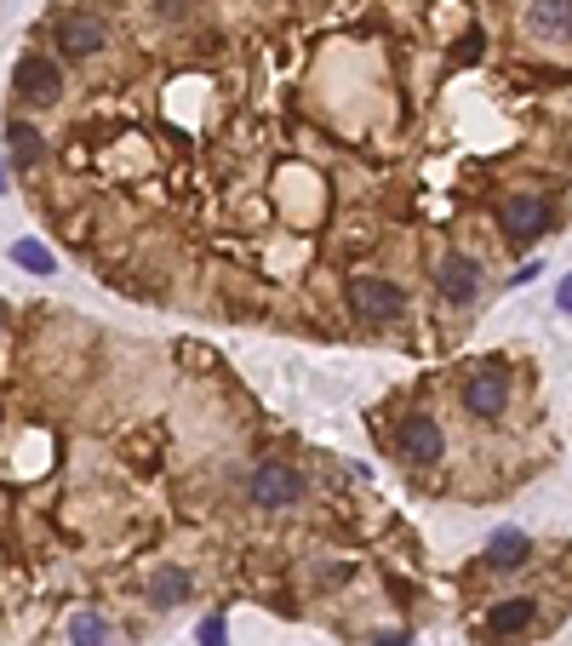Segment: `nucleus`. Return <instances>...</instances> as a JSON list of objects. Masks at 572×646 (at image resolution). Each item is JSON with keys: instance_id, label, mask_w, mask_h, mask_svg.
<instances>
[{"instance_id": "1", "label": "nucleus", "mask_w": 572, "mask_h": 646, "mask_svg": "<svg viewBox=\"0 0 572 646\" xmlns=\"http://www.w3.org/2000/svg\"><path fill=\"white\" fill-rule=\"evenodd\" d=\"M550 223H555V207H550V195H538V189H521L498 207V229L510 235V241H538V235H550Z\"/></svg>"}, {"instance_id": "2", "label": "nucleus", "mask_w": 572, "mask_h": 646, "mask_svg": "<svg viewBox=\"0 0 572 646\" xmlns=\"http://www.w3.org/2000/svg\"><path fill=\"white\" fill-rule=\"evenodd\" d=\"M12 86H18L23 104L52 110L58 97H63V70H58V58H46V52H23V58H18V70H12Z\"/></svg>"}, {"instance_id": "3", "label": "nucleus", "mask_w": 572, "mask_h": 646, "mask_svg": "<svg viewBox=\"0 0 572 646\" xmlns=\"http://www.w3.org/2000/svg\"><path fill=\"white\" fill-rule=\"evenodd\" d=\"M247 492H252L258 509H292L298 498H304V475H298L292 463H258Z\"/></svg>"}, {"instance_id": "4", "label": "nucleus", "mask_w": 572, "mask_h": 646, "mask_svg": "<svg viewBox=\"0 0 572 646\" xmlns=\"http://www.w3.org/2000/svg\"><path fill=\"white\" fill-rule=\"evenodd\" d=\"M52 41H58V52H70V58H97L110 46V29H104L97 12H63L52 23Z\"/></svg>"}, {"instance_id": "5", "label": "nucleus", "mask_w": 572, "mask_h": 646, "mask_svg": "<svg viewBox=\"0 0 572 646\" xmlns=\"http://www.w3.org/2000/svg\"><path fill=\"white\" fill-rule=\"evenodd\" d=\"M503 406H510V372H503V366L469 372V384H464V413H469V418H503Z\"/></svg>"}, {"instance_id": "6", "label": "nucleus", "mask_w": 572, "mask_h": 646, "mask_svg": "<svg viewBox=\"0 0 572 646\" xmlns=\"http://www.w3.org/2000/svg\"><path fill=\"white\" fill-rule=\"evenodd\" d=\"M441 447H447V435H441V424H435L429 413L401 418V429H395V452L407 458V463H441Z\"/></svg>"}, {"instance_id": "7", "label": "nucleus", "mask_w": 572, "mask_h": 646, "mask_svg": "<svg viewBox=\"0 0 572 646\" xmlns=\"http://www.w3.org/2000/svg\"><path fill=\"white\" fill-rule=\"evenodd\" d=\"M401 303H407V292H401L395 281H378V275L350 281V310L361 321H389V315H401Z\"/></svg>"}, {"instance_id": "8", "label": "nucleus", "mask_w": 572, "mask_h": 646, "mask_svg": "<svg viewBox=\"0 0 572 646\" xmlns=\"http://www.w3.org/2000/svg\"><path fill=\"white\" fill-rule=\"evenodd\" d=\"M435 292H441L447 303H469L481 292V263L469 252H447L441 263H435Z\"/></svg>"}, {"instance_id": "9", "label": "nucleus", "mask_w": 572, "mask_h": 646, "mask_svg": "<svg viewBox=\"0 0 572 646\" xmlns=\"http://www.w3.org/2000/svg\"><path fill=\"white\" fill-rule=\"evenodd\" d=\"M532 618H538V606H532L527 595H510V601H498V606L487 612V635H492V640H510V635L532 629Z\"/></svg>"}, {"instance_id": "10", "label": "nucleus", "mask_w": 572, "mask_h": 646, "mask_svg": "<svg viewBox=\"0 0 572 646\" xmlns=\"http://www.w3.org/2000/svg\"><path fill=\"white\" fill-rule=\"evenodd\" d=\"M527 23L550 41H572V0H532Z\"/></svg>"}, {"instance_id": "11", "label": "nucleus", "mask_w": 572, "mask_h": 646, "mask_svg": "<svg viewBox=\"0 0 572 646\" xmlns=\"http://www.w3.org/2000/svg\"><path fill=\"white\" fill-rule=\"evenodd\" d=\"M532 555V543H527V532H516V527H503V532H492V543H487V566H498V572H510V566H521Z\"/></svg>"}, {"instance_id": "12", "label": "nucleus", "mask_w": 572, "mask_h": 646, "mask_svg": "<svg viewBox=\"0 0 572 646\" xmlns=\"http://www.w3.org/2000/svg\"><path fill=\"white\" fill-rule=\"evenodd\" d=\"M149 601H155V606L189 601V572H184V566H160V572L149 577Z\"/></svg>"}, {"instance_id": "13", "label": "nucleus", "mask_w": 572, "mask_h": 646, "mask_svg": "<svg viewBox=\"0 0 572 646\" xmlns=\"http://www.w3.org/2000/svg\"><path fill=\"white\" fill-rule=\"evenodd\" d=\"M7 144H12V166H35L41 160V132L29 121H12L7 126Z\"/></svg>"}, {"instance_id": "14", "label": "nucleus", "mask_w": 572, "mask_h": 646, "mask_svg": "<svg viewBox=\"0 0 572 646\" xmlns=\"http://www.w3.org/2000/svg\"><path fill=\"white\" fill-rule=\"evenodd\" d=\"M110 640V624L97 612H75L70 618V646H104Z\"/></svg>"}, {"instance_id": "15", "label": "nucleus", "mask_w": 572, "mask_h": 646, "mask_svg": "<svg viewBox=\"0 0 572 646\" xmlns=\"http://www.w3.org/2000/svg\"><path fill=\"white\" fill-rule=\"evenodd\" d=\"M12 263L29 269V275H52V269H58V258H52L41 241H18V247H12Z\"/></svg>"}, {"instance_id": "16", "label": "nucleus", "mask_w": 572, "mask_h": 646, "mask_svg": "<svg viewBox=\"0 0 572 646\" xmlns=\"http://www.w3.org/2000/svg\"><path fill=\"white\" fill-rule=\"evenodd\" d=\"M223 640H229L223 618H207V624H200V646H223Z\"/></svg>"}, {"instance_id": "17", "label": "nucleus", "mask_w": 572, "mask_h": 646, "mask_svg": "<svg viewBox=\"0 0 572 646\" xmlns=\"http://www.w3.org/2000/svg\"><path fill=\"white\" fill-rule=\"evenodd\" d=\"M189 7H195V0H155L160 18H189Z\"/></svg>"}, {"instance_id": "18", "label": "nucleus", "mask_w": 572, "mask_h": 646, "mask_svg": "<svg viewBox=\"0 0 572 646\" xmlns=\"http://www.w3.org/2000/svg\"><path fill=\"white\" fill-rule=\"evenodd\" d=\"M481 46H487V41H481V35H464V41H458V58H476V52H481Z\"/></svg>"}, {"instance_id": "19", "label": "nucleus", "mask_w": 572, "mask_h": 646, "mask_svg": "<svg viewBox=\"0 0 572 646\" xmlns=\"http://www.w3.org/2000/svg\"><path fill=\"white\" fill-rule=\"evenodd\" d=\"M378 646H413V635H378Z\"/></svg>"}, {"instance_id": "20", "label": "nucleus", "mask_w": 572, "mask_h": 646, "mask_svg": "<svg viewBox=\"0 0 572 646\" xmlns=\"http://www.w3.org/2000/svg\"><path fill=\"white\" fill-rule=\"evenodd\" d=\"M561 310H572V275L561 281Z\"/></svg>"}, {"instance_id": "21", "label": "nucleus", "mask_w": 572, "mask_h": 646, "mask_svg": "<svg viewBox=\"0 0 572 646\" xmlns=\"http://www.w3.org/2000/svg\"><path fill=\"white\" fill-rule=\"evenodd\" d=\"M7 184H12V173H7V166H0V195H7Z\"/></svg>"}, {"instance_id": "22", "label": "nucleus", "mask_w": 572, "mask_h": 646, "mask_svg": "<svg viewBox=\"0 0 572 646\" xmlns=\"http://www.w3.org/2000/svg\"><path fill=\"white\" fill-rule=\"evenodd\" d=\"M0 332H7V303H0Z\"/></svg>"}]
</instances>
